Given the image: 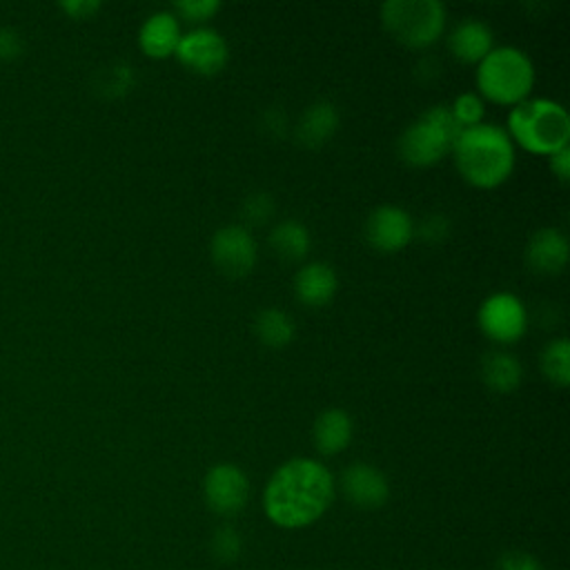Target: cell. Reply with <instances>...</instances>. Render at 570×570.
<instances>
[{"label": "cell", "mask_w": 570, "mask_h": 570, "mask_svg": "<svg viewBox=\"0 0 570 570\" xmlns=\"http://www.w3.org/2000/svg\"><path fill=\"white\" fill-rule=\"evenodd\" d=\"M334 497V479L316 459H292L267 481L263 505L267 517L283 528H301L316 521Z\"/></svg>", "instance_id": "1"}, {"label": "cell", "mask_w": 570, "mask_h": 570, "mask_svg": "<svg viewBox=\"0 0 570 570\" xmlns=\"http://www.w3.org/2000/svg\"><path fill=\"white\" fill-rule=\"evenodd\" d=\"M461 176L476 187H494L514 169V145L505 129L492 122L463 127L452 142Z\"/></svg>", "instance_id": "2"}, {"label": "cell", "mask_w": 570, "mask_h": 570, "mask_svg": "<svg viewBox=\"0 0 570 570\" xmlns=\"http://www.w3.org/2000/svg\"><path fill=\"white\" fill-rule=\"evenodd\" d=\"M508 129L523 149L554 154L570 140V116L552 98H528L510 109Z\"/></svg>", "instance_id": "3"}, {"label": "cell", "mask_w": 570, "mask_h": 570, "mask_svg": "<svg viewBox=\"0 0 570 570\" xmlns=\"http://www.w3.org/2000/svg\"><path fill=\"white\" fill-rule=\"evenodd\" d=\"M479 91L501 105H517L525 100L534 85V65L525 51L512 45L492 47L476 62Z\"/></svg>", "instance_id": "4"}, {"label": "cell", "mask_w": 570, "mask_h": 570, "mask_svg": "<svg viewBox=\"0 0 570 570\" xmlns=\"http://www.w3.org/2000/svg\"><path fill=\"white\" fill-rule=\"evenodd\" d=\"M461 129L450 107L434 105L403 129L396 142L399 156L414 167L434 165L452 149Z\"/></svg>", "instance_id": "5"}, {"label": "cell", "mask_w": 570, "mask_h": 570, "mask_svg": "<svg viewBox=\"0 0 570 570\" xmlns=\"http://www.w3.org/2000/svg\"><path fill=\"white\" fill-rule=\"evenodd\" d=\"M383 27L407 47H428L445 29V7L439 0H385Z\"/></svg>", "instance_id": "6"}, {"label": "cell", "mask_w": 570, "mask_h": 570, "mask_svg": "<svg viewBox=\"0 0 570 570\" xmlns=\"http://www.w3.org/2000/svg\"><path fill=\"white\" fill-rule=\"evenodd\" d=\"M479 327L497 343L519 341L528 325V312L512 292H494L479 307Z\"/></svg>", "instance_id": "7"}, {"label": "cell", "mask_w": 570, "mask_h": 570, "mask_svg": "<svg viewBox=\"0 0 570 570\" xmlns=\"http://www.w3.org/2000/svg\"><path fill=\"white\" fill-rule=\"evenodd\" d=\"M212 261L227 276H243L256 263V240L245 225H223L209 243Z\"/></svg>", "instance_id": "8"}, {"label": "cell", "mask_w": 570, "mask_h": 570, "mask_svg": "<svg viewBox=\"0 0 570 570\" xmlns=\"http://www.w3.org/2000/svg\"><path fill=\"white\" fill-rule=\"evenodd\" d=\"M178 60L196 73L212 76L227 62V42L212 27H196L180 36L176 51Z\"/></svg>", "instance_id": "9"}, {"label": "cell", "mask_w": 570, "mask_h": 570, "mask_svg": "<svg viewBox=\"0 0 570 570\" xmlns=\"http://www.w3.org/2000/svg\"><path fill=\"white\" fill-rule=\"evenodd\" d=\"M414 236V223L410 214L399 205H379L367 214L365 238L381 252H399Z\"/></svg>", "instance_id": "10"}, {"label": "cell", "mask_w": 570, "mask_h": 570, "mask_svg": "<svg viewBox=\"0 0 570 570\" xmlns=\"http://www.w3.org/2000/svg\"><path fill=\"white\" fill-rule=\"evenodd\" d=\"M247 492V476L232 463H218L205 476L207 505L218 514H236L245 505Z\"/></svg>", "instance_id": "11"}, {"label": "cell", "mask_w": 570, "mask_h": 570, "mask_svg": "<svg viewBox=\"0 0 570 570\" xmlns=\"http://www.w3.org/2000/svg\"><path fill=\"white\" fill-rule=\"evenodd\" d=\"M341 485L345 497L358 508H379L385 503L390 492L385 476L367 463L347 465L341 476Z\"/></svg>", "instance_id": "12"}, {"label": "cell", "mask_w": 570, "mask_h": 570, "mask_svg": "<svg viewBox=\"0 0 570 570\" xmlns=\"http://www.w3.org/2000/svg\"><path fill=\"white\" fill-rule=\"evenodd\" d=\"M525 263L532 272L557 274L568 263V238L557 227L534 232L525 245Z\"/></svg>", "instance_id": "13"}, {"label": "cell", "mask_w": 570, "mask_h": 570, "mask_svg": "<svg viewBox=\"0 0 570 570\" xmlns=\"http://www.w3.org/2000/svg\"><path fill=\"white\" fill-rule=\"evenodd\" d=\"M338 289V276L332 265L314 261L303 265L294 276V294L309 307H321L334 298Z\"/></svg>", "instance_id": "14"}, {"label": "cell", "mask_w": 570, "mask_h": 570, "mask_svg": "<svg viewBox=\"0 0 570 570\" xmlns=\"http://www.w3.org/2000/svg\"><path fill=\"white\" fill-rule=\"evenodd\" d=\"M180 22L171 11H154L145 18L138 31L140 49L151 58H165L176 51L180 40Z\"/></svg>", "instance_id": "15"}, {"label": "cell", "mask_w": 570, "mask_h": 570, "mask_svg": "<svg viewBox=\"0 0 570 570\" xmlns=\"http://www.w3.org/2000/svg\"><path fill=\"white\" fill-rule=\"evenodd\" d=\"M448 47L456 60L479 62L492 49V29L483 20L465 18L450 31Z\"/></svg>", "instance_id": "16"}, {"label": "cell", "mask_w": 570, "mask_h": 570, "mask_svg": "<svg viewBox=\"0 0 570 570\" xmlns=\"http://www.w3.org/2000/svg\"><path fill=\"white\" fill-rule=\"evenodd\" d=\"M338 127V111L334 107V102L330 100H314L298 118L294 134L296 140L305 147H321L325 145L332 134Z\"/></svg>", "instance_id": "17"}, {"label": "cell", "mask_w": 570, "mask_h": 570, "mask_svg": "<svg viewBox=\"0 0 570 570\" xmlns=\"http://www.w3.org/2000/svg\"><path fill=\"white\" fill-rule=\"evenodd\" d=\"M314 445L321 454H336L347 448L352 439V419L345 410L330 407L321 412L312 428Z\"/></svg>", "instance_id": "18"}, {"label": "cell", "mask_w": 570, "mask_h": 570, "mask_svg": "<svg viewBox=\"0 0 570 570\" xmlns=\"http://www.w3.org/2000/svg\"><path fill=\"white\" fill-rule=\"evenodd\" d=\"M523 376V367L519 363V358L510 352H488L481 361V379L485 381V385L494 392L508 394L514 387H519Z\"/></svg>", "instance_id": "19"}, {"label": "cell", "mask_w": 570, "mask_h": 570, "mask_svg": "<svg viewBox=\"0 0 570 570\" xmlns=\"http://www.w3.org/2000/svg\"><path fill=\"white\" fill-rule=\"evenodd\" d=\"M269 247L276 256H281L283 261H301L312 245L309 232L301 220L287 218L281 220L278 225L272 227L269 232Z\"/></svg>", "instance_id": "20"}, {"label": "cell", "mask_w": 570, "mask_h": 570, "mask_svg": "<svg viewBox=\"0 0 570 570\" xmlns=\"http://www.w3.org/2000/svg\"><path fill=\"white\" fill-rule=\"evenodd\" d=\"M254 332L267 347H283L294 338L296 325L285 309L263 307L254 318Z\"/></svg>", "instance_id": "21"}, {"label": "cell", "mask_w": 570, "mask_h": 570, "mask_svg": "<svg viewBox=\"0 0 570 570\" xmlns=\"http://www.w3.org/2000/svg\"><path fill=\"white\" fill-rule=\"evenodd\" d=\"M539 365L548 381H552L561 387L568 385L570 383V343H568V338L561 336V338L546 343V347L541 350V356H539Z\"/></svg>", "instance_id": "22"}, {"label": "cell", "mask_w": 570, "mask_h": 570, "mask_svg": "<svg viewBox=\"0 0 570 570\" xmlns=\"http://www.w3.org/2000/svg\"><path fill=\"white\" fill-rule=\"evenodd\" d=\"M483 100L479 94L474 91H465V94H459L454 98V102L450 105V111L454 116V120L461 125V127H472V125H479L481 118H483Z\"/></svg>", "instance_id": "23"}, {"label": "cell", "mask_w": 570, "mask_h": 570, "mask_svg": "<svg viewBox=\"0 0 570 570\" xmlns=\"http://www.w3.org/2000/svg\"><path fill=\"white\" fill-rule=\"evenodd\" d=\"M274 214V198L267 191H252L240 205V216L252 225H263Z\"/></svg>", "instance_id": "24"}, {"label": "cell", "mask_w": 570, "mask_h": 570, "mask_svg": "<svg viewBox=\"0 0 570 570\" xmlns=\"http://www.w3.org/2000/svg\"><path fill=\"white\" fill-rule=\"evenodd\" d=\"M174 9L187 20H207L220 9V0H178Z\"/></svg>", "instance_id": "25"}, {"label": "cell", "mask_w": 570, "mask_h": 570, "mask_svg": "<svg viewBox=\"0 0 570 570\" xmlns=\"http://www.w3.org/2000/svg\"><path fill=\"white\" fill-rule=\"evenodd\" d=\"M448 232H450V218L443 216V214H439V212L425 216L423 223H421V227H419V236H421L423 240H428V243H439V240H443V238L448 236Z\"/></svg>", "instance_id": "26"}, {"label": "cell", "mask_w": 570, "mask_h": 570, "mask_svg": "<svg viewBox=\"0 0 570 570\" xmlns=\"http://www.w3.org/2000/svg\"><path fill=\"white\" fill-rule=\"evenodd\" d=\"M214 552H216L220 559H225V561L234 559L236 552H238V537H236V532L229 530V528L218 530L216 537H214Z\"/></svg>", "instance_id": "27"}, {"label": "cell", "mask_w": 570, "mask_h": 570, "mask_svg": "<svg viewBox=\"0 0 570 570\" xmlns=\"http://www.w3.org/2000/svg\"><path fill=\"white\" fill-rule=\"evenodd\" d=\"M134 82V73H131V67L129 65H116L111 69H107V82H105V89H114L118 94L127 91Z\"/></svg>", "instance_id": "28"}, {"label": "cell", "mask_w": 570, "mask_h": 570, "mask_svg": "<svg viewBox=\"0 0 570 570\" xmlns=\"http://www.w3.org/2000/svg\"><path fill=\"white\" fill-rule=\"evenodd\" d=\"M497 570H541V566L530 554L508 552L505 557H501Z\"/></svg>", "instance_id": "29"}, {"label": "cell", "mask_w": 570, "mask_h": 570, "mask_svg": "<svg viewBox=\"0 0 570 570\" xmlns=\"http://www.w3.org/2000/svg\"><path fill=\"white\" fill-rule=\"evenodd\" d=\"M261 125H265L267 136L276 138V136L285 134V129H287V116H285L278 107H269V109L263 114Z\"/></svg>", "instance_id": "30"}, {"label": "cell", "mask_w": 570, "mask_h": 570, "mask_svg": "<svg viewBox=\"0 0 570 570\" xmlns=\"http://www.w3.org/2000/svg\"><path fill=\"white\" fill-rule=\"evenodd\" d=\"M22 49V38L11 27H0V58H13Z\"/></svg>", "instance_id": "31"}, {"label": "cell", "mask_w": 570, "mask_h": 570, "mask_svg": "<svg viewBox=\"0 0 570 570\" xmlns=\"http://www.w3.org/2000/svg\"><path fill=\"white\" fill-rule=\"evenodd\" d=\"M550 169L554 171V176L559 180H563V183L568 180V176H570V147L568 145L557 149L554 154H550Z\"/></svg>", "instance_id": "32"}, {"label": "cell", "mask_w": 570, "mask_h": 570, "mask_svg": "<svg viewBox=\"0 0 570 570\" xmlns=\"http://www.w3.org/2000/svg\"><path fill=\"white\" fill-rule=\"evenodd\" d=\"M60 7L73 18H87L100 9L98 0H62Z\"/></svg>", "instance_id": "33"}]
</instances>
